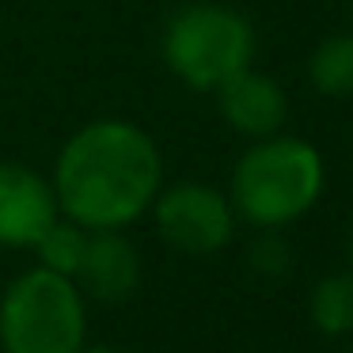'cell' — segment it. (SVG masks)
I'll return each instance as SVG.
<instances>
[{
  "label": "cell",
  "mask_w": 353,
  "mask_h": 353,
  "mask_svg": "<svg viewBox=\"0 0 353 353\" xmlns=\"http://www.w3.org/2000/svg\"><path fill=\"white\" fill-rule=\"evenodd\" d=\"M72 281H80V289L88 296L103 300V304H118L125 300L141 281V259L137 247L122 236V228H103L88 232V247L80 270Z\"/></svg>",
  "instance_id": "8"
},
{
  "label": "cell",
  "mask_w": 353,
  "mask_h": 353,
  "mask_svg": "<svg viewBox=\"0 0 353 353\" xmlns=\"http://www.w3.org/2000/svg\"><path fill=\"white\" fill-rule=\"evenodd\" d=\"M61 216L54 183L27 163L0 160V247H34Z\"/></svg>",
  "instance_id": "6"
},
{
  "label": "cell",
  "mask_w": 353,
  "mask_h": 353,
  "mask_svg": "<svg viewBox=\"0 0 353 353\" xmlns=\"http://www.w3.org/2000/svg\"><path fill=\"white\" fill-rule=\"evenodd\" d=\"M216 103H221L224 122L251 141L281 133L285 118H289V99H285L281 84L254 69H243L232 80H224L216 88Z\"/></svg>",
  "instance_id": "7"
},
{
  "label": "cell",
  "mask_w": 353,
  "mask_h": 353,
  "mask_svg": "<svg viewBox=\"0 0 353 353\" xmlns=\"http://www.w3.org/2000/svg\"><path fill=\"white\" fill-rule=\"evenodd\" d=\"M323 194V156L300 137H262L232 171V209L259 228L292 224Z\"/></svg>",
  "instance_id": "2"
},
{
  "label": "cell",
  "mask_w": 353,
  "mask_h": 353,
  "mask_svg": "<svg viewBox=\"0 0 353 353\" xmlns=\"http://www.w3.org/2000/svg\"><path fill=\"white\" fill-rule=\"evenodd\" d=\"M307 77L319 95L330 99L353 95V34H327L307 61Z\"/></svg>",
  "instance_id": "9"
},
{
  "label": "cell",
  "mask_w": 353,
  "mask_h": 353,
  "mask_svg": "<svg viewBox=\"0 0 353 353\" xmlns=\"http://www.w3.org/2000/svg\"><path fill=\"white\" fill-rule=\"evenodd\" d=\"M84 247H88V228H80L69 216H65V221L57 216L46 228V236L34 243V251H39V266L54 270V274H65V277H77Z\"/></svg>",
  "instance_id": "11"
},
{
  "label": "cell",
  "mask_w": 353,
  "mask_h": 353,
  "mask_svg": "<svg viewBox=\"0 0 353 353\" xmlns=\"http://www.w3.org/2000/svg\"><path fill=\"white\" fill-rule=\"evenodd\" d=\"M80 353H122V350H110V345H88V350H80Z\"/></svg>",
  "instance_id": "13"
},
{
  "label": "cell",
  "mask_w": 353,
  "mask_h": 353,
  "mask_svg": "<svg viewBox=\"0 0 353 353\" xmlns=\"http://www.w3.org/2000/svg\"><path fill=\"white\" fill-rule=\"evenodd\" d=\"M350 259H353V239H350Z\"/></svg>",
  "instance_id": "14"
},
{
  "label": "cell",
  "mask_w": 353,
  "mask_h": 353,
  "mask_svg": "<svg viewBox=\"0 0 353 353\" xmlns=\"http://www.w3.org/2000/svg\"><path fill=\"white\" fill-rule=\"evenodd\" d=\"M50 183L57 209L80 228H125L152 209L163 183V160L141 125L99 118L65 141Z\"/></svg>",
  "instance_id": "1"
},
{
  "label": "cell",
  "mask_w": 353,
  "mask_h": 353,
  "mask_svg": "<svg viewBox=\"0 0 353 353\" xmlns=\"http://www.w3.org/2000/svg\"><path fill=\"white\" fill-rule=\"evenodd\" d=\"M84 330L88 315L80 285L46 266L19 274L0 296L4 353H80Z\"/></svg>",
  "instance_id": "3"
},
{
  "label": "cell",
  "mask_w": 353,
  "mask_h": 353,
  "mask_svg": "<svg viewBox=\"0 0 353 353\" xmlns=\"http://www.w3.org/2000/svg\"><path fill=\"white\" fill-rule=\"evenodd\" d=\"M312 319L323 334H350L353 330V274H334L315 285Z\"/></svg>",
  "instance_id": "10"
},
{
  "label": "cell",
  "mask_w": 353,
  "mask_h": 353,
  "mask_svg": "<svg viewBox=\"0 0 353 353\" xmlns=\"http://www.w3.org/2000/svg\"><path fill=\"white\" fill-rule=\"evenodd\" d=\"M285 262H289V251H285V243H277V239H262V243L254 247V266L266 270V274H281Z\"/></svg>",
  "instance_id": "12"
},
{
  "label": "cell",
  "mask_w": 353,
  "mask_h": 353,
  "mask_svg": "<svg viewBox=\"0 0 353 353\" xmlns=\"http://www.w3.org/2000/svg\"><path fill=\"white\" fill-rule=\"evenodd\" d=\"M251 23L224 4H186L163 31V61L194 92H216L224 80L251 69Z\"/></svg>",
  "instance_id": "4"
},
{
  "label": "cell",
  "mask_w": 353,
  "mask_h": 353,
  "mask_svg": "<svg viewBox=\"0 0 353 353\" xmlns=\"http://www.w3.org/2000/svg\"><path fill=\"white\" fill-rule=\"evenodd\" d=\"M156 232L183 254H213L232 239L236 209L205 183H175L152 201Z\"/></svg>",
  "instance_id": "5"
}]
</instances>
